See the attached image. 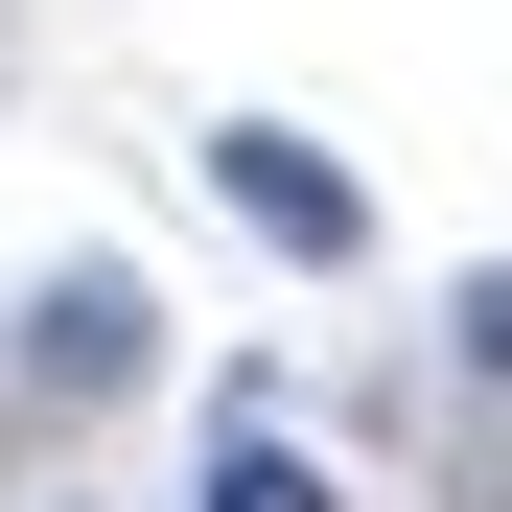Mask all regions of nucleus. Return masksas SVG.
Listing matches in <instances>:
<instances>
[{
	"label": "nucleus",
	"mask_w": 512,
	"mask_h": 512,
	"mask_svg": "<svg viewBox=\"0 0 512 512\" xmlns=\"http://www.w3.org/2000/svg\"><path fill=\"white\" fill-rule=\"evenodd\" d=\"M210 210L280 256V280H350V256H373V187H350L303 117H210Z\"/></svg>",
	"instance_id": "nucleus-1"
},
{
	"label": "nucleus",
	"mask_w": 512,
	"mask_h": 512,
	"mask_svg": "<svg viewBox=\"0 0 512 512\" xmlns=\"http://www.w3.org/2000/svg\"><path fill=\"white\" fill-rule=\"evenodd\" d=\"M163 373V303L117 280V256H70V280L24 303V396H70V419H94V396H140Z\"/></svg>",
	"instance_id": "nucleus-2"
},
{
	"label": "nucleus",
	"mask_w": 512,
	"mask_h": 512,
	"mask_svg": "<svg viewBox=\"0 0 512 512\" xmlns=\"http://www.w3.org/2000/svg\"><path fill=\"white\" fill-rule=\"evenodd\" d=\"M187 512H350V489H326V466L280 443V396L233 373V396H210V489H187Z\"/></svg>",
	"instance_id": "nucleus-3"
},
{
	"label": "nucleus",
	"mask_w": 512,
	"mask_h": 512,
	"mask_svg": "<svg viewBox=\"0 0 512 512\" xmlns=\"http://www.w3.org/2000/svg\"><path fill=\"white\" fill-rule=\"evenodd\" d=\"M443 350H466V489H512V256L443 303Z\"/></svg>",
	"instance_id": "nucleus-4"
}]
</instances>
